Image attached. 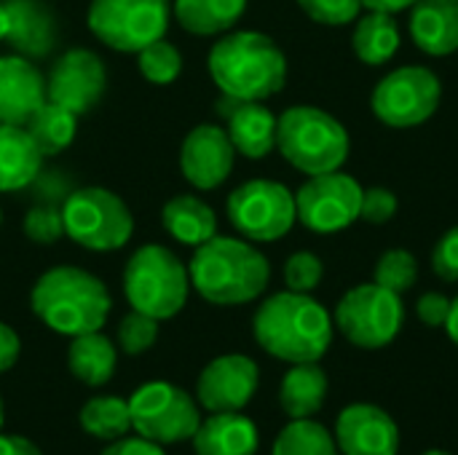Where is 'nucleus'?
Returning a JSON list of instances; mask_svg holds the SVG:
<instances>
[{
  "mask_svg": "<svg viewBox=\"0 0 458 455\" xmlns=\"http://www.w3.org/2000/svg\"><path fill=\"white\" fill-rule=\"evenodd\" d=\"M352 48L370 67L386 64L400 48V29L392 13L370 11L368 16H362L354 27Z\"/></svg>",
  "mask_w": 458,
  "mask_h": 455,
  "instance_id": "28",
  "label": "nucleus"
},
{
  "mask_svg": "<svg viewBox=\"0 0 458 455\" xmlns=\"http://www.w3.org/2000/svg\"><path fill=\"white\" fill-rule=\"evenodd\" d=\"M0 455H43L27 437L0 434Z\"/></svg>",
  "mask_w": 458,
  "mask_h": 455,
  "instance_id": "43",
  "label": "nucleus"
},
{
  "mask_svg": "<svg viewBox=\"0 0 458 455\" xmlns=\"http://www.w3.org/2000/svg\"><path fill=\"white\" fill-rule=\"evenodd\" d=\"M43 164V153L24 126L0 123V193L27 188Z\"/></svg>",
  "mask_w": 458,
  "mask_h": 455,
  "instance_id": "22",
  "label": "nucleus"
},
{
  "mask_svg": "<svg viewBox=\"0 0 458 455\" xmlns=\"http://www.w3.org/2000/svg\"><path fill=\"white\" fill-rule=\"evenodd\" d=\"M397 212V196L389 188H370L362 190V204H360V220L384 225L394 217Z\"/></svg>",
  "mask_w": 458,
  "mask_h": 455,
  "instance_id": "38",
  "label": "nucleus"
},
{
  "mask_svg": "<svg viewBox=\"0 0 458 455\" xmlns=\"http://www.w3.org/2000/svg\"><path fill=\"white\" fill-rule=\"evenodd\" d=\"M416 0H362V8L368 11H381V13H400V11H408Z\"/></svg>",
  "mask_w": 458,
  "mask_h": 455,
  "instance_id": "44",
  "label": "nucleus"
},
{
  "mask_svg": "<svg viewBox=\"0 0 458 455\" xmlns=\"http://www.w3.org/2000/svg\"><path fill=\"white\" fill-rule=\"evenodd\" d=\"M405 322V306L397 292L370 282L349 290L335 306V324L344 338L360 349L389 346Z\"/></svg>",
  "mask_w": 458,
  "mask_h": 455,
  "instance_id": "9",
  "label": "nucleus"
},
{
  "mask_svg": "<svg viewBox=\"0 0 458 455\" xmlns=\"http://www.w3.org/2000/svg\"><path fill=\"white\" fill-rule=\"evenodd\" d=\"M411 38L432 56L458 51V0H416L411 5Z\"/></svg>",
  "mask_w": 458,
  "mask_h": 455,
  "instance_id": "20",
  "label": "nucleus"
},
{
  "mask_svg": "<svg viewBox=\"0 0 458 455\" xmlns=\"http://www.w3.org/2000/svg\"><path fill=\"white\" fill-rule=\"evenodd\" d=\"M115 346L97 330L75 335L67 349L70 373L86 386H105L115 373Z\"/></svg>",
  "mask_w": 458,
  "mask_h": 455,
  "instance_id": "26",
  "label": "nucleus"
},
{
  "mask_svg": "<svg viewBox=\"0 0 458 455\" xmlns=\"http://www.w3.org/2000/svg\"><path fill=\"white\" fill-rule=\"evenodd\" d=\"M19 351H21L19 335H16L5 322H0V373L11 370V367L16 365Z\"/></svg>",
  "mask_w": 458,
  "mask_h": 455,
  "instance_id": "42",
  "label": "nucleus"
},
{
  "mask_svg": "<svg viewBox=\"0 0 458 455\" xmlns=\"http://www.w3.org/2000/svg\"><path fill=\"white\" fill-rule=\"evenodd\" d=\"M207 67L217 88L239 102H263L279 94L287 80L282 48L268 35L252 29L220 38L207 56Z\"/></svg>",
  "mask_w": 458,
  "mask_h": 455,
  "instance_id": "2",
  "label": "nucleus"
},
{
  "mask_svg": "<svg viewBox=\"0 0 458 455\" xmlns=\"http://www.w3.org/2000/svg\"><path fill=\"white\" fill-rule=\"evenodd\" d=\"M443 99L440 78L419 64L397 67L378 80L370 97V107L378 121L392 129H411L435 115Z\"/></svg>",
  "mask_w": 458,
  "mask_h": 455,
  "instance_id": "11",
  "label": "nucleus"
},
{
  "mask_svg": "<svg viewBox=\"0 0 458 455\" xmlns=\"http://www.w3.org/2000/svg\"><path fill=\"white\" fill-rule=\"evenodd\" d=\"M43 75L24 56H0V123L24 126L46 102Z\"/></svg>",
  "mask_w": 458,
  "mask_h": 455,
  "instance_id": "19",
  "label": "nucleus"
},
{
  "mask_svg": "<svg viewBox=\"0 0 458 455\" xmlns=\"http://www.w3.org/2000/svg\"><path fill=\"white\" fill-rule=\"evenodd\" d=\"M193 290L215 306H244L260 298L271 279V265L250 241L212 236L188 265Z\"/></svg>",
  "mask_w": 458,
  "mask_h": 455,
  "instance_id": "3",
  "label": "nucleus"
},
{
  "mask_svg": "<svg viewBox=\"0 0 458 455\" xmlns=\"http://www.w3.org/2000/svg\"><path fill=\"white\" fill-rule=\"evenodd\" d=\"M424 455H451V453H445V451H427Z\"/></svg>",
  "mask_w": 458,
  "mask_h": 455,
  "instance_id": "47",
  "label": "nucleus"
},
{
  "mask_svg": "<svg viewBox=\"0 0 458 455\" xmlns=\"http://www.w3.org/2000/svg\"><path fill=\"white\" fill-rule=\"evenodd\" d=\"M419 279V263L408 249H389L381 255V260L376 263L373 271V282L403 295L408 292Z\"/></svg>",
  "mask_w": 458,
  "mask_h": 455,
  "instance_id": "33",
  "label": "nucleus"
},
{
  "mask_svg": "<svg viewBox=\"0 0 458 455\" xmlns=\"http://www.w3.org/2000/svg\"><path fill=\"white\" fill-rule=\"evenodd\" d=\"M231 225L250 241H276L298 220L295 193L274 180H250L239 185L225 204Z\"/></svg>",
  "mask_w": 458,
  "mask_h": 455,
  "instance_id": "12",
  "label": "nucleus"
},
{
  "mask_svg": "<svg viewBox=\"0 0 458 455\" xmlns=\"http://www.w3.org/2000/svg\"><path fill=\"white\" fill-rule=\"evenodd\" d=\"M327 373L319 362H301L287 370L279 386V405L293 421L314 418L327 400Z\"/></svg>",
  "mask_w": 458,
  "mask_h": 455,
  "instance_id": "23",
  "label": "nucleus"
},
{
  "mask_svg": "<svg viewBox=\"0 0 458 455\" xmlns=\"http://www.w3.org/2000/svg\"><path fill=\"white\" fill-rule=\"evenodd\" d=\"M236 147L225 129L215 123H201L188 131L180 147L182 177L199 190L220 188L233 169Z\"/></svg>",
  "mask_w": 458,
  "mask_h": 455,
  "instance_id": "16",
  "label": "nucleus"
},
{
  "mask_svg": "<svg viewBox=\"0 0 458 455\" xmlns=\"http://www.w3.org/2000/svg\"><path fill=\"white\" fill-rule=\"evenodd\" d=\"M81 429L97 440H121L131 429L129 402L121 397H94L81 408Z\"/></svg>",
  "mask_w": 458,
  "mask_h": 455,
  "instance_id": "30",
  "label": "nucleus"
},
{
  "mask_svg": "<svg viewBox=\"0 0 458 455\" xmlns=\"http://www.w3.org/2000/svg\"><path fill=\"white\" fill-rule=\"evenodd\" d=\"M161 223L172 239L188 247H201L212 236H217V217L209 204H204L196 196H174L164 204Z\"/></svg>",
  "mask_w": 458,
  "mask_h": 455,
  "instance_id": "25",
  "label": "nucleus"
},
{
  "mask_svg": "<svg viewBox=\"0 0 458 455\" xmlns=\"http://www.w3.org/2000/svg\"><path fill=\"white\" fill-rule=\"evenodd\" d=\"M129 413L131 429H137L140 437L153 440L158 445L193 440L201 424L193 397L166 381L140 386L129 400Z\"/></svg>",
  "mask_w": 458,
  "mask_h": 455,
  "instance_id": "10",
  "label": "nucleus"
},
{
  "mask_svg": "<svg viewBox=\"0 0 458 455\" xmlns=\"http://www.w3.org/2000/svg\"><path fill=\"white\" fill-rule=\"evenodd\" d=\"M24 233L35 244H54V241H59L62 233H64L62 209H54V206H35V209H30L27 217H24Z\"/></svg>",
  "mask_w": 458,
  "mask_h": 455,
  "instance_id": "37",
  "label": "nucleus"
},
{
  "mask_svg": "<svg viewBox=\"0 0 458 455\" xmlns=\"http://www.w3.org/2000/svg\"><path fill=\"white\" fill-rule=\"evenodd\" d=\"M260 383L258 365L244 354H225L212 359L196 383V400L209 413H242Z\"/></svg>",
  "mask_w": 458,
  "mask_h": 455,
  "instance_id": "15",
  "label": "nucleus"
},
{
  "mask_svg": "<svg viewBox=\"0 0 458 455\" xmlns=\"http://www.w3.org/2000/svg\"><path fill=\"white\" fill-rule=\"evenodd\" d=\"M258 445V426L242 413H212L193 434L196 455H255Z\"/></svg>",
  "mask_w": 458,
  "mask_h": 455,
  "instance_id": "21",
  "label": "nucleus"
},
{
  "mask_svg": "<svg viewBox=\"0 0 458 455\" xmlns=\"http://www.w3.org/2000/svg\"><path fill=\"white\" fill-rule=\"evenodd\" d=\"M169 13V0H91L89 29L113 51L137 54L166 35Z\"/></svg>",
  "mask_w": 458,
  "mask_h": 455,
  "instance_id": "8",
  "label": "nucleus"
},
{
  "mask_svg": "<svg viewBox=\"0 0 458 455\" xmlns=\"http://www.w3.org/2000/svg\"><path fill=\"white\" fill-rule=\"evenodd\" d=\"M220 115L228 121V137L236 147V153L258 161L266 158L276 147V115L263 102H239L233 97H225L217 102Z\"/></svg>",
  "mask_w": 458,
  "mask_h": 455,
  "instance_id": "18",
  "label": "nucleus"
},
{
  "mask_svg": "<svg viewBox=\"0 0 458 455\" xmlns=\"http://www.w3.org/2000/svg\"><path fill=\"white\" fill-rule=\"evenodd\" d=\"M191 292V274L182 260L161 247H140L123 268V295L134 311L148 314L158 322L172 319L182 311Z\"/></svg>",
  "mask_w": 458,
  "mask_h": 455,
  "instance_id": "6",
  "label": "nucleus"
},
{
  "mask_svg": "<svg viewBox=\"0 0 458 455\" xmlns=\"http://www.w3.org/2000/svg\"><path fill=\"white\" fill-rule=\"evenodd\" d=\"M8 35L5 40L21 54H48L54 46V19L40 0H5Z\"/></svg>",
  "mask_w": 458,
  "mask_h": 455,
  "instance_id": "24",
  "label": "nucleus"
},
{
  "mask_svg": "<svg viewBox=\"0 0 458 455\" xmlns=\"http://www.w3.org/2000/svg\"><path fill=\"white\" fill-rule=\"evenodd\" d=\"M445 330H448V338L458 346V298L456 300H451V314H448Z\"/></svg>",
  "mask_w": 458,
  "mask_h": 455,
  "instance_id": "45",
  "label": "nucleus"
},
{
  "mask_svg": "<svg viewBox=\"0 0 458 455\" xmlns=\"http://www.w3.org/2000/svg\"><path fill=\"white\" fill-rule=\"evenodd\" d=\"M252 333L258 346L282 362H319L333 343V319L309 292L287 290L260 303Z\"/></svg>",
  "mask_w": 458,
  "mask_h": 455,
  "instance_id": "1",
  "label": "nucleus"
},
{
  "mask_svg": "<svg viewBox=\"0 0 458 455\" xmlns=\"http://www.w3.org/2000/svg\"><path fill=\"white\" fill-rule=\"evenodd\" d=\"M156 338H158V319H153L148 314L131 311L118 324V343H121L123 354H129V357H137V354H145L148 349H153Z\"/></svg>",
  "mask_w": 458,
  "mask_h": 455,
  "instance_id": "34",
  "label": "nucleus"
},
{
  "mask_svg": "<svg viewBox=\"0 0 458 455\" xmlns=\"http://www.w3.org/2000/svg\"><path fill=\"white\" fill-rule=\"evenodd\" d=\"M335 442L344 455H397V421L376 405L357 402L341 410L335 421Z\"/></svg>",
  "mask_w": 458,
  "mask_h": 455,
  "instance_id": "17",
  "label": "nucleus"
},
{
  "mask_svg": "<svg viewBox=\"0 0 458 455\" xmlns=\"http://www.w3.org/2000/svg\"><path fill=\"white\" fill-rule=\"evenodd\" d=\"M432 271H435L443 282H448V284L458 282V225L456 228H451V231L435 244V252H432Z\"/></svg>",
  "mask_w": 458,
  "mask_h": 455,
  "instance_id": "39",
  "label": "nucleus"
},
{
  "mask_svg": "<svg viewBox=\"0 0 458 455\" xmlns=\"http://www.w3.org/2000/svg\"><path fill=\"white\" fill-rule=\"evenodd\" d=\"M137 64L145 80L156 83V86H166L172 80H177V75L182 72V54L177 51L174 43L169 40H156L150 46H145L142 51H137Z\"/></svg>",
  "mask_w": 458,
  "mask_h": 455,
  "instance_id": "32",
  "label": "nucleus"
},
{
  "mask_svg": "<svg viewBox=\"0 0 458 455\" xmlns=\"http://www.w3.org/2000/svg\"><path fill=\"white\" fill-rule=\"evenodd\" d=\"M362 190L365 188L341 169L314 174L295 193L298 220L314 233H338L360 220Z\"/></svg>",
  "mask_w": 458,
  "mask_h": 455,
  "instance_id": "13",
  "label": "nucleus"
},
{
  "mask_svg": "<svg viewBox=\"0 0 458 455\" xmlns=\"http://www.w3.org/2000/svg\"><path fill=\"white\" fill-rule=\"evenodd\" d=\"M271 455H338V442L319 421L303 418L279 432Z\"/></svg>",
  "mask_w": 458,
  "mask_h": 455,
  "instance_id": "31",
  "label": "nucleus"
},
{
  "mask_svg": "<svg viewBox=\"0 0 458 455\" xmlns=\"http://www.w3.org/2000/svg\"><path fill=\"white\" fill-rule=\"evenodd\" d=\"M325 265L314 252H295L284 263V282L293 292H311L322 284Z\"/></svg>",
  "mask_w": 458,
  "mask_h": 455,
  "instance_id": "35",
  "label": "nucleus"
},
{
  "mask_svg": "<svg viewBox=\"0 0 458 455\" xmlns=\"http://www.w3.org/2000/svg\"><path fill=\"white\" fill-rule=\"evenodd\" d=\"M247 8V0H174V19L191 35H217L231 29Z\"/></svg>",
  "mask_w": 458,
  "mask_h": 455,
  "instance_id": "27",
  "label": "nucleus"
},
{
  "mask_svg": "<svg viewBox=\"0 0 458 455\" xmlns=\"http://www.w3.org/2000/svg\"><path fill=\"white\" fill-rule=\"evenodd\" d=\"M0 426H3V400H0Z\"/></svg>",
  "mask_w": 458,
  "mask_h": 455,
  "instance_id": "48",
  "label": "nucleus"
},
{
  "mask_svg": "<svg viewBox=\"0 0 458 455\" xmlns=\"http://www.w3.org/2000/svg\"><path fill=\"white\" fill-rule=\"evenodd\" d=\"M105 83L107 75L102 59L89 48H70L51 67L46 97L75 115H83L102 99Z\"/></svg>",
  "mask_w": 458,
  "mask_h": 455,
  "instance_id": "14",
  "label": "nucleus"
},
{
  "mask_svg": "<svg viewBox=\"0 0 458 455\" xmlns=\"http://www.w3.org/2000/svg\"><path fill=\"white\" fill-rule=\"evenodd\" d=\"M298 5L303 8L309 19L327 24V27L349 24L362 11V0H298Z\"/></svg>",
  "mask_w": 458,
  "mask_h": 455,
  "instance_id": "36",
  "label": "nucleus"
},
{
  "mask_svg": "<svg viewBox=\"0 0 458 455\" xmlns=\"http://www.w3.org/2000/svg\"><path fill=\"white\" fill-rule=\"evenodd\" d=\"M30 306L46 327L75 338L102 330L113 300L94 274L75 265H56L35 282Z\"/></svg>",
  "mask_w": 458,
  "mask_h": 455,
  "instance_id": "4",
  "label": "nucleus"
},
{
  "mask_svg": "<svg viewBox=\"0 0 458 455\" xmlns=\"http://www.w3.org/2000/svg\"><path fill=\"white\" fill-rule=\"evenodd\" d=\"M276 147L298 172L314 177L338 172L346 164L349 134L330 113L311 105H295L276 121Z\"/></svg>",
  "mask_w": 458,
  "mask_h": 455,
  "instance_id": "5",
  "label": "nucleus"
},
{
  "mask_svg": "<svg viewBox=\"0 0 458 455\" xmlns=\"http://www.w3.org/2000/svg\"><path fill=\"white\" fill-rule=\"evenodd\" d=\"M64 233L91 252L121 249L134 233V217L129 206L105 188H81L67 196L62 206Z\"/></svg>",
  "mask_w": 458,
  "mask_h": 455,
  "instance_id": "7",
  "label": "nucleus"
},
{
  "mask_svg": "<svg viewBox=\"0 0 458 455\" xmlns=\"http://www.w3.org/2000/svg\"><path fill=\"white\" fill-rule=\"evenodd\" d=\"M8 24H11V19H8V8H5V3H0V40H5V35H8Z\"/></svg>",
  "mask_w": 458,
  "mask_h": 455,
  "instance_id": "46",
  "label": "nucleus"
},
{
  "mask_svg": "<svg viewBox=\"0 0 458 455\" xmlns=\"http://www.w3.org/2000/svg\"><path fill=\"white\" fill-rule=\"evenodd\" d=\"M0 223H3V212H0Z\"/></svg>",
  "mask_w": 458,
  "mask_h": 455,
  "instance_id": "49",
  "label": "nucleus"
},
{
  "mask_svg": "<svg viewBox=\"0 0 458 455\" xmlns=\"http://www.w3.org/2000/svg\"><path fill=\"white\" fill-rule=\"evenodd\" d=\"M416 314L427 327H445L451 314V300L440 292H427L416 303Z\"/></svg>",
  "mask_w": 458,
  "mask_h": 455,
  "instance_id": "40",
  "label": "nucleus"
},
{
  "mask_svg": "<svg viewBox=\"0 0 458 455\" xmlns=\"http://www.w3.org/2000/svg\"><path fill=\"white\" fill-rule=\"evenodd\" d=\"M24 126H27L30 137L35 139V145L43 156H56L64 147H70V142L75 139L78 115L70 113L67 107L46 99Z\"/></svg>",
  "mask_w": 458,
  "mask_h": 455,
  "instance_id": "29",
  "label": "nucleus"
},
{
  "mask_svg": "<svg viewBox=\"0 0 458 455\" xmlns=\"http://www.w3.org/2000/svg\"><path fill=\"white\" fill-rule=\"evenodd\" d=\"M99 455H166L164 448L153 440H145V437H121V440H113L105 451Z\"/></svg>",
  "mask_w": 458,
  "mask_h": 455,
  "instance_id": "41",
  "label": "nucleus"
}]
</instances>
